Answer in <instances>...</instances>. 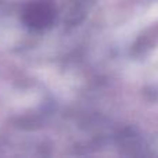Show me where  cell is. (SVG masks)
Returning <instances> with one entry per match:
<instances>
[{
  "mask_svg": "<svg viewBox=\"0 0 158 158\" xmlns=\"http://www.w3.org/2000/svg\"><path fill=\"white\" fill-rule=\"evenodd\" d=\"M57 6L54 0H29L24 6L21 19L32 31H44L54 24Z\"/></svg>",
  "mask_w": 158,
  "mask_h": 158,
  "instance_id": "1",
  "label": "cell"
}]
</instances>
